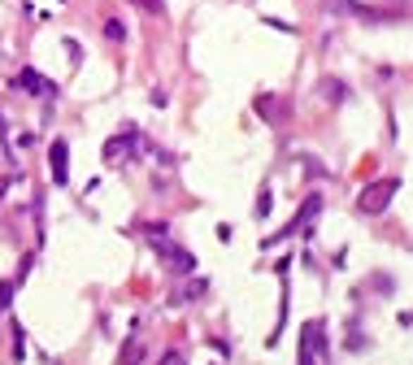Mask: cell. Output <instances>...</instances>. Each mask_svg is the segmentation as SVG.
<instances>
[{"label": "cell", "instance_id": "obj_1", "mask_svg": "<svg viewBox=\"0 0 413 365\" xmlns=\"http://www.w3.org/2000/svg\"><path fill=\"white\" fill-rule=\"evenodd\" d=\"M148 244H152V252H157L174 274H192V270H196V256L178 244V240H170L166 226H148Z\"/></svg>", "mask_w": 413, "mask_h": 365}, {"label": "cell", "instance_id": "obj_2", "mask_svg": "<svg viewBox=\"0 0 413 365\" xmlns=\"http://www.w3.org/2000/svg\"><path fill=\"white\" fill-rule=\"evenodd\" d=\"M300 365H331V339L318 318L300 326Z\"/></svg>", "mask_w": 413, "mask_h": 365}, {"label": "cell", "instance_id": "obj_3", "mask_svg": "<svg viewBox=\"0 0 413 365\" xmlns=\"http://www.w3.org/2000/svg\"><path fill=\"white\" fill-rule=\"evenodd\" d=\"M400 192V178H378V182H370V187H361V196H357V209L361 214H383L387 204H392V196Z\"/></svg>", "mask_w": 413, "mask_h": 365}, {"label": "cell", "instance_id": "obj_4", "mask_svg": "<svg viewBox=\"0 0 413 365\" xmlns=\"http://www.w3.org/2000/svg\"><path fill=\"white\" fill-rule=\"evenodd\" d=\"M13 87L18 92H27V96H39V100H57V83L53 78H44L39 70H18V78H13Z\"/></svg>", "mask_w": 413, "mask_h": 365}, {"label": "cell", "instance_id": "obj_5", "mask_svg": "<svg viewBox=\"0 0 413 365\" xmlns=\"http://www.w3.org/2000/svg\"><path fill=\"white\" fill-rule=\"evenodd\" d=\"M48 170H53V182H57V187H66V182H70V144H66V140H53Z\"/></svg>", "mask_w": 413, "mask_h": 365}, {"label": "cell", "instance_id": "obj_6", "mask_svg": "<svg viewBox=\"0 0 413 365\" xmlns=\"http://www.w3.org/2000/svg\"><path fill=\"white\" fill-rule=\"evenodd\" d=\"M140 361H144V339H131L122 348V365H140Z\"/></svg>", "mask_w": 413, "mask_h": 365}, {"label": "cell", "instance_id": "obj_7", "mask_svg": "<svg viewBox=\"0 0 413 365\" xmlns=\"http://www.w3.org/2000/svg\"><path fill=\"white\" fill-rule=\"evenodd\" d=\"M105 35L118 44V39H126V22L122 18H105Z\"/></svg>", "mask_w": 413, "mask_h": 365}, {"label": "cell", "instance_id": "obj_8", "mask_svg": "<svg viewBox=\"0 0 413 365\" xmlns=\"http://www.w3.org/2000/svg\"><path fill=\"white\" fill-rule=\"evenodd\" d=\"M270 209H274V204H270V192H261V200L252 204V214H257V218H270Z\"/></svg>", "mask_w": 413, "mask_h": 365}, {"label": "cell", "instance_id": "obj_9", "mask_svg": "<svg viewBox=\"0 0 413 365\" xmlns=\"http://www.w3.org/2000/svg\"><path fill=\"white\" fill-rule=\"evenodd\" d=\"M13 357L22 361V357H27V335H22V326L13 330Z\"/></svg>", "mask_w": 413, "mask_h": 365}, {"label": "cell", "instance_id": "obj_10", "mask_svg": "<svg viewBox=\"0 0 413 365\" xmlns=\"http://www.w3.org/2000/svg\"><path fill=\"white\" fill-rule=\"evenodd\" d=\"M66 52H70V66H79V57H83V48L74 44V39H66Z\"/></svg>", "mask_w": 413, "mask_h": 365}, {"label": "cell", "instance_id": "obj_11", "mask_svg": "<svg viewBox=\"0 0 413 365\" xmlns=\"http://www.w3.org/2000/svg\"><path fill=\"white\" fill-rule=\"evenodd\" d=\"M135 5H144L148 13H166V5H161V0H135Z\"/></svg>", "mask_w": 413, "mask_h": 365}, {"label": "cell", "instance_id": "obj_12", "mask_svg": "<svg viewBox=\"0 0 413 365\" xmlns=\"http://www.w3.org/2000/svg\"><path fill=\"white\" fill-rule=\"evenodd\" d=\"M266 26H274V31H283V35H292L296 26H288V22H278V18H266Z\"/></svg>", "mask_w": 413, "mask_h": 365}, {"label": "cell", "instance_id": "obj_13", "mask_svg": "<svg viewBox=\"0 0 413 365\" xmlns=\"http://www.w3.org/2000/svg\"><path fill=\"white\" fill-rule=\"evenodd\" d=\"M326 96H331V100H344V87H340V83H331V78H326Z\"/></svg>", "mask_w": 413, "mask_h": 365}, {"label": "cell", "instance_id": "obj_14", "mask_svg": "<svg viewBox=\"0 0 413 365\" xmlns=\"http://www.w3.org/2000/svg\"><path fill=\"white\" fill-rule=\"evenodd\" d=\"M161 365H187V361L178 357V352H166V357H161Z\"/></svg>", "mask_w": 413, "mask_h": 365}, {"label": "cell", "instance_id": "obj_15", "mask_svg": "<svg viewBox=\"0 0 413 365\" xmlns=\"http://www.w3.org/2000/svg\"><path fill=\"white\" fill-rule=\"evenodd\" d=\"M57 5H61V0H57Z\"/></svg>", "mask_w": 413, "mask_h": 365}, {"label": "cell", "instance_id": "obj_16", "mask_svg": "<svg viewBox=\"0 0 413 365\" xmlns=\"http://www.w3.org/2000/svg\"><path fill=\"white\" fill-rule=\"evenodd\" d=\"M0 313H5V309H0Z\"/></svg>", "mask_w": 413, "mask_h": 365}]
</instances>
